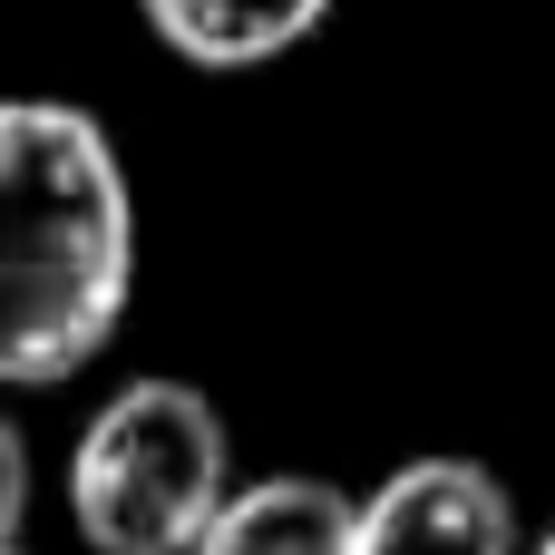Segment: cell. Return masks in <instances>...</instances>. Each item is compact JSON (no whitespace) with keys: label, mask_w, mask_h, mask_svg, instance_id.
Masks as SVG:
<instances>
[{"label":"cell","mask_w":555,"mask_h":555,"mask_svg":"<svg viewBox=\"0 0 555 555\" xmlns=\"http://www.w3.org/2000/svg\"><path fill=\"white\" fill-rule=\"evenodd\" d=\"M20 527H29V439L0 420V555L20 546Z\"/></svg>","instance_id":"6"},{"label":"cell","mask_w":555,"mask_h":555,"mask_svg":"<svg viewBox=\"0 0 555 555\" xmlns=\"http://www.w3.org/2000/svg\"><path fill=\"white\" fill-rule=\"evenodd\" d=\"M224 498H234L224 410L166 371L107 390L68 449V527L88 555H195Z\"/></svg>","instance_id":"2"},{"label":"cell","mask_w":555,"mask_h":555,"mask_svg":"<svg viewBox=\"0 0 555 555\" xmlns=\"http://www.w3.org/2000/svg\"><path fill=\"white\" fill-rule=\"evenodd\" d=\"M527 555H555V527H546V537H537V546H527Z\"/></svg>","instance_id":"7"},{"label":"cell","mask_w":555,"mask_h":555,"mask_svg":"<svg viewBox=\"0 0 555 555\" xmlns=\"http://www.w3.org/2000/svg\"><path fill=\"white\" fill-rule=\"evenodd\" d=\"M195 555H351V498L332 478H234V498L215 507V527Z\"/></svg>","instance_id":"4"},{"label":"cell","mask_w":555,"mask_h":555,"mask_svg":"<svg viewBox=\"0 0 555 555\" xmlns=\"http://www.w3.org/2000/svg\"><path fill=\"white\" fill-rule=\"evenodd\" d=\"M10 555H29V546H10Z\"/></svg>","instance_id":"8"},{"label":"cell","mask_w":555,"mask_h":555,"mask_svg":"<svg viewBox=\"0 0 555 555\" xmlns=\"http://www.w3.org/2000/svg\"><path fill=\"white\" fill-rule=\"evenodd\" d=\"M351 555H527L517 498L488 459H410L371 498H351Z\"/></svg>","instance_id":"3"},{"label":"cell","mask_w":555,"mask_h":555,"mask_svg":"<svg viewBox=\"0 0 555 555\" xmlns=\"http://www.w3.org/2000/svg\"><path fill=\"white\" fill-rule=\"evenodd\" d=\"M137 10L185 68H263L302 49L332 0H137Z\"/></svg>","instance_id":"5"},{"label":"cell","mask_w":555,"mask_h":555,"mask_svg":"<svg viewBox=\"0 0 555 555\" xmlns=\"http://www.w3.org/2000/svg\"><path fill=\"white\" fill-rule=\"evenodd\" d=\"M137 293V195L78 98H0V390L78 380Z\"/></svg>","instance_id":"1"}]
</instances>
